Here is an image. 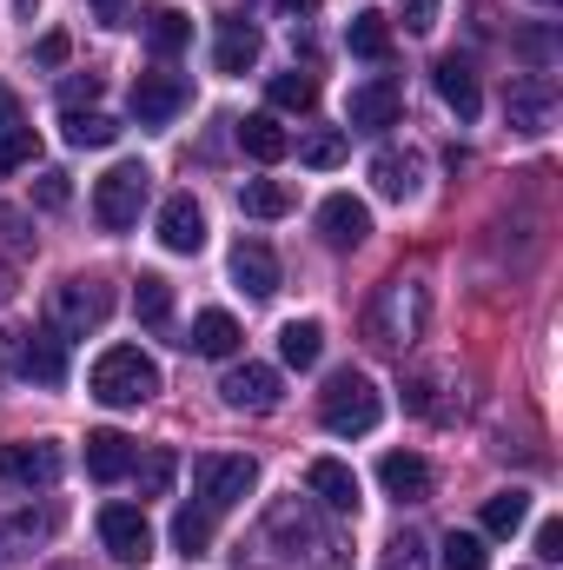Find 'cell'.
Returning a JSON list of instances; mask_svg holds the SVG:
<instances>
[{
	"label": "cell",
	"mask_w": 563,
	"mask_h": 570,
	"mask_svg": "<svg viewBox=\"0 0 563 570\" xmlns=\"http://www.w3.org/2000/svg\"><path fill=\"white\" fill-rule=\"evenodd\" d=\"M385 419V392L365 379V372H332L325 379V392H318V425L332 431V438H365V431H378Z\"/></svg>",
	"instance_id": "cell-1"
},
{
	"label": "cell",
	"mask_w": 563,
	"mask_h": 570,
	"mask_svg": "<svg viewBox=\"0 0 563 570\" xmlns=\"http://www.w3.org/2000/svg\"><path fill=\"white\" fill-rule=\"evenodd\" d=\"M100 544L113 564H146L152 558V524H146L140 504H107L100 511Z\"/></svg>",
	"instance_id": "cell-8"
},
{
	"label": "cell",
	"mask_w": 563,
	"mask_h": 570,
	"mask_svg": "<svg viewBox=\"0 0 563 570\" xmlns=\"http://www.w3.org/2000/svg\"><path fill=\"white\" fill-rule=\"evenodd\" d=\"M424 318H431L424 285L418 279H385V285H378V298H372V312H365V332H372L378 345L405 352V345L424 332Z\"/></svg>",
	"instance_id": "cell-3"
},
{
	"label": "cell",
	"mask_w": 563,
	"mask_h": 570,
	"mask_svg": "<svg viewBox=\"0 0 563 570\" xmlns=\"http://www.w3.org/2000/svg\"><path fill=\"white\" fill-rule=\"evenodd\" d=\"M13 372L33 385H67V338L60 332H20L13 338Z\"/></svg>",
	"instance_id": "cell-12"
},
{
	"label": "cell",
	"mask_w": 563,
	"mask_h": 570,
	"mask_svg": "<svg viewBox=\"0 0 563 570\" xmlns=\"http://www.w3.org/2000/svg\"><path fill=\"white\" fill-rule=\"evenodd\" d=\"M13 285H20V273H13V259H0V305L13 298Z\"/></svg>",
	"instance_id": "cell-47"
},
{
	"label": "cell",
	"mask_w": 563,
	"mask_h": 570,
	"mask_svg": "<svg viewBox=\"0 0 563 570\" xmlns=\"http://www.w3.org/2000/svg\"><path fill=\"white\" fill-rule=\"evenodd\" d=\"M318 352H325V325H318V318H292V325L279 332V358L292 365V372H312Z\"/></svg>",
	"instance_id": "cell-26"
},
{
	"label": "cell",
	"mask_w": 563,
	"mask_h": 570,
	"mask_svg": "<svg viewBox=\"0 0 563 570\" xmlns=\"http://www.w3.org/2000/svg\"><path fill=\"white\" fill-rule=\"evenodd\" d=\"M504 120H511V134H544V127L557 120V87H551V73H524V80H511V94H504Z\"/></svg>",
	"instance_id": "cell-10"
},
{
	"label": "cell",
	"mask_w": 563,
	"mask_h": 570,
	"mask_svg": "<svg viewBox=\"0 0 563 570\" xmlns=\"http://www.w3.org/2000/svg\"><path fill=\"white\" fill-rule=\"evenodd\" d=\"M33 60H40V67H60V60H67V33H47V40L33 47Z\"/></svg>",
	"instance_id": "cell-43"
},
{
	"label": "cell",
	"mask_w": 563,
	"mask_h": 570,
	"mask_svg": "<svg viewBox=\"0 0 563 570\" xmlns=\"http://www.w3.org/2000/svg\"><path fill=\"white\" fill-rule=\"evenodd\" d=\"M537 7H557V0H537Z\"/></svg>",
	"instance_id": "cell-49"
},
{
	"label": "cell",
	"mask_w": 563,
	"mask_h": 570,
	"mask_svg": "<svg viewBox=\"0 0 563 570\" xmlns=\"http://www.w3.org/2000/svg\"><path fill=\"white\" fill-rule=\"evenodd\" d=\"M239 338H246V332H239V318H233V312H199V318H192V332H186V345H192L199 358H233V352H239Z\"/></svg>",
	"instance_id": "cell-23"
},
{
	"label": "cell",
	"mask_w": 563,
	"mask_h": 570,
	"mask_svg": "<svg viewBox=\"0 0 563 570\" xmlns=\"http://www.w3.org/2000/svg\"><path fill=\"white\" fill-rule=\"evenodd\" d=\"M524 518H531V491H497V498H484V531H491V538H517Z\"/></svg>",
	"instance_id": "cell-29"
},
{
	"label": "cell",
	"mask_w": 563,
	"mask_h": 570,
	"mask_svg": "<svg viewBox=\"0 0 563 570\" xmlns=\"http://www.w3.org/2000/svg\"><path fill=\"white\" fill-rule=\"evenodd\" d=\"M140 40H146V53H152V60H179V53L192 47V20H186L179 7H146Z\"/></svg>",
	"instance_id": "cell-19"
},
{
	"label": "cell",
	"mask_w": 563,
	"mask_h": 570,
	"mask_svg": "<svg viewBox=\"0 0 563 570\" xmlns=\"http://www.w3.org/2000/svg\"><path fill=\"white\" fill-rule=\"evenodd\" d=\"M239 146H246V159L279 166L285 153H292V134H285L273 114H246V120H239Z\"/></svg>",
	"instance_id": "cell-24"
},
{
	"label": "cell",
	"mask_w": 563,
	"mask_h": 570,
	"mask_svg": "<svg viewBox=\"0 0 563 570\" xmlns=\"http://www.w3.org/2000/svg\"><path fill=\"white\" fill-rule=\"evenodd\" d=\"M345 134H338V127H318V134H305V140H298V159H305V166H318V173H332V166H338V159H345Z\"/></svg>",
	"instance_id": "cell-37"
},
{
	"label": "cell",
	"mask_w": 563,
	"mask_h": 570,
	"mask_svg": "<svg viewBox=\"0 0 563 570\" xmlns=\"http://www.w3.org/2000/svg\"><path fill=\"white\" fill-rule=\"evenodd\" d=\"M146 193H152V173H146L140 159H120L100 186H93V219L107 226V233H127V226H140V206Z\"/></svg>",
	"instance_id": "cell-5"
},
{
	"label": "cell",
	"mask_w": 563,
	"mask_h": 570,
	"mask_svg": "<svg viewBox=\"0 0 563 570\" xmlns=\"http://www.w3.org/2000/svg\"><path fill=\"white\" fill-rule=\"evenodd\" d=\"M107 312H113V285H100V279H60L53 285V332H60V338L100 332Z\"/></svg>",
	"instance_id": "cell-6"
},
{
	"label": "cell",
	"mask_w": 563,
	"mask_h": 570,
	"mask_svg": "<svg viewBox=\"0 0 563 570\" xmlns=\"http://www.w3.org/2000/svg\"><path fill=\"white\" fill-rule=\"evenodd\" d=\"M134 471H140V498H166L172 478H179V458L172 451H146V458H134Z\"/></svg>",
	"instance_id": "cell-35"
},
{
	"label": "cell",
	"mask_w": 563,
	"mask_h": 570,
	"mask_svg": "<svg viewBox=\"0 0 563 570\" xmlns=\"http://www.w3.org/2000/svg\"><path fill=\"white\" fill-rule=\"evenodd\" d=\"M186 100H192V87H186L179 73H166V67H152V73L134 80V120H140V127H172Z\"/></svg>",
	"instance_id": "cell-11"
},
{
	"label": "cell",
	"mask_w": 563,
	"mask_h": 570,
	"mask_svg": "<svg viewBox=\"0 0 563 570\" xmlns=\"http://www.w3.org/2000/svg\"><path fill=\"white\" fill-rule=\"evenodd\" d=\"M13 127H27L20 120V100H13V87H0V134H13Z\"/></svg>",
	"instance_id": "cell-44"
},
{
	"label": "cell",
	"mask_w": 563,
	"mask_h": 570,
	"mask_svg": "<svg viewBox=\"0 0 563 570\" xmlns=\"http://www.w3.org/2000/svg\"><path fill=\"white\" fill-rule=\"evenodd\" d=\"M537 558H544V564H563V524L557 518L537 524Z\"/></svg>",
	"instance_id": "cell-41"
},
{
	"label": "cell",
	"mask_w": 563,
	"mask_h": 570,
	"mask_svg": "<svg viewBox=\"0 0 563 570\" xmlns=\"http://www.w3.org/2000/svg\"><path fill=\"white\" fill-rule=\"evenodd\" d=\"M60 127H67V146H113L120 140V127L107 120V114H93V107H73V114H60Z\"/></svg>",
	"instance_id": "cell-32"
},
{
	"label": "cell",
	"mask_w": 563,
	"mask_h": 570,
	"mask_svg": "<svg viewBox=\"0 0 563 570\" xmlns=\"http://www.w3.org/2000/svg\"><path fill=\"white\" fill-rule=\"evenodd\" d=\"M239 213L246 219H285L292 213V186L285 179H246L239 186Z\"/></svg>",
	"instance_id": "cell-28"
},
{
	"label": "cell",
	"mask_w": 563,
	"mask_h": 570,
	"mask_svg": "<svg viewBox=\"0 0 563 570\" xmlns=\"http://www.w3.org/2000/svg\"><path fill=\"white\" fill-rule=\"evenodd\" d=\"M159 246L179 253V259H192V253L206 246V213H199L192 193H172V199L159 206Z\"/></svg>",
	"instance_id": "cell-15"
},
{
	"label": "cell",
	"mask_w": 563,
	"mask_h": 570,
	"mask_svg": "<svg viewBox=\"0 0 563 570\" xmlns=\"http://www.w3.org/2000/svg\"><path fill=\"white\" fill-rule=\"evenodd\" d=\"M305 491H312L325 511H338V518H352V511H358V478H352V464H338V458H312Z\"/></svg>",
	"instance_id": "cell-16"
},
{
	"label": "cell",
	"mask_w": 563,
	"mask_h": 570,
	"mask_svg": "<svg viewBox=\"0 0 563 570\" xmlns=\"http://www.w3.org/2000/svg\"><path fill=\"white\" fill-rule=\"evenodd\" d=\"M437 564H444V570H491V551H484V538H477V531H451Z\"/></svg>",
	"instance_id": "cell-36"
},
{
	"label": "cell",
	"mask_w": 563,
	"mask_h": 570,
	"mask_svg": "<svg viewBox=\"0 0 563 570\" xmlns=\"http://www.w3.org/2000/svg\"><path fill=\"white\" fill-rule=\"evenodd\" d=\"M0 478L20 491H47V484H60V451L47 438H13V444H0Z\"/></svg>",
	"instance_id": "cell-7"
},
{
	"label": "cell",
	"mask_w": 563,
	"mask_h": 570,
	"mask_svg": "<svg viewBox=\"0 0 563 570\" xmlns=\"http://www.w3.org/2000/svg\"><path fill=\"white\" fill-rule=\"evenodd\" d=\"M134 458H140V444H134L127 431H87V478L113 484V478L134 471Z\"/></svg>",
	"instance_id": "cell-21"
},
{
	"label": "cell",
	"mask_w": 563,
	"mask_h": 570,
	"mask_svg": "<svg viewBox=\"0 0 563 570\" xmlns=\"http://www.w3.org/2000/svg\"><path fill=\"white\" fill-rule=\"evenodd\" d=\"M33 159H40V134H33V127L0 134V173H20V166H33Z\"/></svg>",
	"instance_id": "cell-38"
},
{
	"label": "cell",
	"mask_w": 563,
	"mask_h": 570,
	"mask_svg": "<svg viewBox=\"0 0 563 570\" xmlns=\"http://www.w3.org/2000/svg\"><path fill=\"white\" fill-rule=\"evenodd\" d=\"M47 531H53V511H40V518H33V511H20L13 524H0V564H13V558H20L27 544H40Z\"/></svg>",
	"instance_id": "cell-34"
},
{
	"label": "cell",
	"mask_w": 563,
	"mask_h": 570,
	"mask_svg": "<svg viewBox=\"0 0 563 570\" xmlns=\"http://www.w3.org/2000/svg\"><path fill=\"white\" fill-rule=\"evenodd\" d=\"M93 100H100V73H73V80H60V114L93 107Z\"/></svg>",
	"instance_id": "cell-39"
},
{
	"label": "cell",
	"mask_w": 563,
	"mask_h": 570,
	"mask_svg": "<svg viewBox=\"0 0 563 570\" xmlns=\"http://www.w3.org/2000/svg\"><path fill=\"white\" fill-rule=\"evenodd\" d=\"M87 7H93L107 27H127V0H87Z\"/></svg>",
	"instance_id": "cell-46"
},
{
	"label": "cell",
	"mask_w": 563,
	"mask_h": 570,
	"mask_svg": "<svg viewBox=\"0 0 563 570\" xmlns=\"http://www.w3.org/2000/svg\"><path fill=\"white\" fill-rule=\"evenodd\" d=\"M192 484H199V504L219 518V511H233V504L253 498L259 464H253V458H233V451H206V458L192 464Z\"/></svg>",
	"instance_id": "cell-4"
},
{
	"label": "cell",
	"mask_w": 563,
	"mask_h": 570,
	"mask_svg": "<svg viewBox=\"0 0 563 570\" xmlns=\"http://www.w3.org/2000/svg\"><path fill=\"white\" fill-rule=\"evenodd\" d=\"M33 199H40L47 213H60V206L73 199V186H67V173H40V179H33Z\"/></svg>",
	"instance_id": "cell-40"
},
{
	"label": "cell",
	"mask_w": 563,
	"mask_h": 570,
	"mask_svg": "<svg viewBox=\"0 0 563 570\" xmlns=\"http://www.w3.org/2000/svg\"><path fill=\"white\" fill-rule=\"evenodd\" d=\"M219 399H226L233 412H273V405H279V372L259 365V358H246V365H233V372L219 379Z\"/></svg>",
	"instance_id": "cell-14"
},
{
	"label": "cell",
	"mask_w": 563,
	"mask_h": 570,
	"mask_svg": "<svg viewBox=\"0 0 563 570\" xmlns=\"http://www.w3.org/2000/svg\"><path fill=\"white\" fill-rule=\"evenodd\" d=\"M87 392H93L100 405H113V412L146 405V399L159 392V365L146 358L140 345H107V352L93 358V372H87Z\"/></svg>",
	"instance_id": "cell-2"
},
{
	"label": "cell",
	"mask_w": 563,
	"mask_h": 570,
	"mask_svg": "<svg viewBox=\"0 0 563 570\" xmlns=\"http://www.w3.org/2000/svg\"><path fill=\"white\" fill-rule=\"evenodd\" d=\"M431 80H437V94H444V107H451L457 120H477V107H484V94H477V73H471V60H457V53H444V60L431 67Z\"/></svg>",
	"instance_id": "cell-20"
},
{
	"label": "cell",
	"mask_w": 563,
	"mask_h": 570,
	"mask_svg": "<svg viewBox=\"0 0 563 570\" xmlns=\"http://www.w3.org/2000/svg\"><path fill=\"white\" fill-rule=\"evenodd\" d=\"M378 484H385V498H398V504H424V498H431V464H424L418 451H385V458H378Z\"/></svg>",
	"instance_id": "cell-18"
},
{
	"label": "cell",
	"mask_w": 563,
	"mask_h": 570,
	"mask_svg": "<svg viewBox=\"0 0 563 570\" xmlns=\"http://www.w3.org/2000/svg\"><path fill=\"white\" fill-rule=\"evenodd\" d=\"M233 285H239L246 298H273V292H279V259H273L266 239H239V246H233Z\"/></svg>",
	"instance_id": "cell-17"
},
{
	"label": "cell",
	"mask_w": 563,
	"mask_h": 570,
	"mask_svg": "<svg viewBox=\"0 0 563 570\" xmlns=\"http://www.w3.org/2000/svg\"><path fill=\"white\" fill-rule=\"evenodd\" d=\"M372 186H378L385 199H398V206H405V199H418V159L385 146V153L372 159Z\"/></svg>",
	"instance_id": "cell-25"
},
{
	"label": "cell",
	"mask_w": 563,
	"mask_h": 570,
	"mask_svg": "<svg viewBox=\"0 0 563 570\" xmlns=\"http://www.w3.org/2000/svg\"><path fill=\"white\" fill-rule=\"evenodd\" d=\"M398 114H405V87H398L392 73L352 87V100H345V120H352L358 134H385V127H398Z\"/></svg>",
	"instance_id": "cell-9"
},
{
	"label": "cell",
	"mask_w": 563,
	"mask_h": 570,
	"mask_svg": "<svg viewBox=\"0 0 563 570\" xmlns=\"http://www.w3.org/2000/svg\"><path fill=\"white\" fill-rule=\"evenodd\" d=\"M266 100L285 107V114H312V107H318V80L298 73V67H292V73H273V80H266Z\"/></svg>",
	"instance_id": "cell-31"
},
{
	"label": "cell",
	"mask_w": 563,
	"mask_h": 570,
	"mask_svg": "<svg viewBox=\"0 0 563 570\" xmlns=\"http://www.w3.org/2000/svg\"><path fill=\"white\" fill-rule=\"evenodd\" d=\"M437 27V0H405V33H431Z\"/></svg>",
	"instance_id": "cell-42"
},
{
	"label": "cell",
	"mask_w": 563,
	"mask_h": 570,
	"mask_svg": "<svg viewBox=\"0 0 563 570\" xmlns=\"http://www.w3.org/2000/svg\"><path fill=\"white\" fill-rule=\"evenodd\" d=\"M318 239H325L332 253H352V246H365V239H372V213H365V199H352V193H332V199L318 206Z\"/></svg>",
	"instance_id": "cell-13"
},
{
	"label": "cell",
	"mask_w": 563,
	"mask_h": 570,
	"mask_svg": "<svg viewBox=\"0 0 563 570\" xmlns=\"http://www.w3.org/2000/svg\"><path fill=\"white\" fill-rule=\"evenodd\" d=\"M418 551H424V544L412 538V531H405V538H392V564H405V570H412V564H418Z\"/></svg>",
	"instance_id": "cell-45"
},
{
	"label": "cell",
	"mask_w": 563,
	"mask_h": 570,
	"mask_svg": "<svg viewBox=\"0 0 563 570\" xmlns=\"http://www.w3.org/2000/svg\"><path fill=\"white\" fill-rule=\"evenodd\" d=\"M285 13H292V20H298V13H312V7H318V0H279Z\"/></svg>",
	"instance_id": "cell-48"
},
{
	"label": "cell",
	"mask_w": 563,
	"mask_h": 570,
	"mask_svg": "<svg viewBox=\"0 0 563 570\" xmlns=\"http://www.w3.org/2000/svg\"><path fill=\"white\" fill-rule=\"evenodd\" d=\"M134 312H140V325H172V285L159 279V273H140V285H134Z\"/></svg>",
	"instance_id": "cell-33"
},
{
	"label": "cell",
	"mask_w": 563,
	"mask_h": 570,
	"mask_svg": "<svg viewBox=\"0 0 563 570\" xmlns=\"http://www.w3.org/2000/svg\"><path fill=\"white\" fill-rule=\"evenodd\" d=\"M213 67L219 73H253L259 67V27L253 20H226L219 40H213Z\"/></svg>",
	"instance_id": "cell-22"
},
{
	"label": "cell",
	"mask_w": 563,
	"mask_h": 570,
	"mask_svg": "<svg viewBox=\"0 0 563 570\" xmlns=\"http://www.w3.org/2000/svg\"><path fill=\"white\" fill-rule=\"evenodd\" d=\"M345 40H352V53H358V60H372V67H385V60H392V20H385V13H352Z\"/></svg>",
	"instance_id": "cell-27"
},
{
	"label": "cell",
	"mask_w": 563,
	"mask_h": 570,
	"mask_svg": "<svg viewBox=\"0 0 563 570\" xmlns=\"http://www.w3.org/2000/svg\"><path fill=\"white\" fill-rule=\"evenodd\" d=\"M172 551H179V558H206V551H213V511H206V504H186V511L172 518Z\"/></svg>",
	"instance_id": "cell-30"
}]
</instances>
